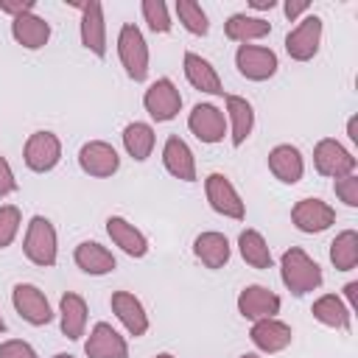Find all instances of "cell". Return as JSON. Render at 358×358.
<instances>
[{
  "label": "cell",
  "mask_w": 358,
  "mask_h": 358,
  "mask_svg": "<svg viewBox=\"0 0 358 358\" xmlns=\"http://www.w3.org/2000/svg\"><path fill=\"white\" fill-rule=\"evenodd\" d=\"M143 17L148 22V28L154 34H168L171 31V17H168V6L162 0H143Z\"/></svg>",
  "instance_id": "836d02e7"
},
{
  "label": "cell",
  "mask_w": 358,
  "mask_h": 358,
  "mask_svg": "<svg viewBox=\"0 0 358 358\" xmlns=\"http://www.w3.org/2000/svg\"><path fill=\"white\" fill-rule=\"evenodd\" d=\"M11 302H14V310L34 327H42L53 319V310H50V302H48L45 291H39L31 282H17L14 291H11Z\"/></svg>",
  "instance_id": "30bf717a"
},
{
  "label": "cell",
  "mask_w": 358,
  "mask_h": 358,
  "mask_svg": "<svg viewBox=\"0 0 358 358\" xmlns=\"http://www.w3.org/2000/svg\"><path fill=\"white\" fill-rule=\"evenodd\" d=\"M291 221L299 232L316 235V232H324L336 221V210L322 199H299L291 207Z\"/></svg>",
  "instance_id": "7c38bea8"
},
{
  "label": "cell",
  "mask_w": 358,
  "mask_h": 358,
  "mask_svg": "<svg viewBox=\"0 0 358 358\" xmlns=\"http://www.w3.org/2000/svg\"><path fill=\"white\" fill-rule=\"evenodd\" d=\"M268 171L282 182V185H296L305 173V159L296 145L280 143L268 151Z\"/></svg>",
  "instance_id": "d6986e66"
},
{
  "label": "cell",
  "mask_w": 358,
  "mask_h": 358,
  "mask_svg": "<svg viewBox=\"0 0 358 358\" xmlns=\"http://www.w3.org/2000/svg\"><path fill=\"white\" fill-rule=\"evenodd\" d=\"M109 305H112L115 316L123 322V327L129 330V336L137 338V336H145V333H148V313H145L143 302H140L134 294H129V291H115L112 299H109Z\"/></svg>",
  "instance_id": "ffe728a7"
},
{
  "label": "cell",
  "mask_w": 358,
  "mask_h": 358,
  "mask_svg": "<svg viewBox=\"0 0 358 358\" xmlns=\"http://www.w3.org/2000/svg\"><path fill=\"white\" fill-rule=\"evenodd\" d=\"M313 165L322 176H330V179H341L347 173H355V157L333 137H324L316 143L313 148Z\"/></svg>",
  "instance_id": "8992f818"
},
{
  "label": "cell",
  "mask_w": 358,
  "mask_h": 358,
  "mask_svg": "<svg viewBox=\"0 0 358 358\" xmlns=\"http://www.w3.org/2000/svg\"><path fill=\"white\" fill-rule=\"evenodd\" d=\"M187 129L201 140V143H221L227 134V117L218 106L213 103H196L187 115Z\"/></svg>",
  "instance_id": "5bb4252c"
},
{
  "label": "cell",
  "mask_w": 358,
  "mask_h": 358,
  "mask_svg": "<svg viewBox=\"0 0 358 358\" xmlns=\"http://www.w3.org/2000/svg\"><path fill=\"white\" fill-rule=\"evenodd\" d=\"M241 358H260V355H257V352H243Z\"/></svg>",
  "instance_id": "f6af8a7d"
},
{
  "label": "cell",
  "mask_w": 358,
  "mask_h": 358,
  "mask_svg": "<svg viewBox=\"0 0 358 358\" xmlns=\"http://www.w3.org/2000/svg\"><path fill=\"white\" fill-rule=\"evenodd\" d=\"M106 232L115 246H120L129 257H145L148 255V238L123 215H109L106 218Z\"/></svg>",
  "instance_id": "44dd1931"
},
{
  "label": "cell",
  "mask_w": 358,
  "mask_h": 358,
  "mask_svg": "<svg viewBox=\"0 0 358 358\" xmlns=\"http://www.w3.org/2000/svg\"><path fill=\"white\" fill-rule=\"evenodd\" d=\"M3 330H6V322H3V316H0V333H3Z\"/></svg>",
  "instance_id": "7dc6e473"
},
{
  "label": "cell",
  "mask_w": 358,
  "mask_h": 358,
  "mask_svg": "<svg viewBox=\"0 0 358 358\" xmlns=\"http://www.w3.org/2000/svg\"><path fill=\"white\" fill-rule=\"evenodd\" d=\"M59 319H62V333L70 338V341H78L84 336V327H87V302L81 294H62L59 299Z\"/></svg>",
  "instance_id": "d4e9b609"
},
{
  "label": "cell",
  "mask_w": 358,
  "mask_h": 358,
  "mask_svg": "<svg viewBox=\"0 0 358 358\" xmlns=\"http://www.w3.org/2000/svg\"><path fill=\"white\" fill-rule=\"evenodd\" d=\"M224 103H227V120H229V129H232V145L238 148V145L246 143V137L255 129V109L241 95H227Z\"/></svg>",
  "instance_id": "484cf974"
},
{
  "label": "cell",
  "mask_w": 358,
  "mask_h": 358,
  "mask_svg": "<svg viewBox=\"0 0 358 358\" xmlns=\"http://www.w3.org/2000/svg\"><path fill=\"white\" fill-rule=\"evenodd\" d=\"M204 193H207L210 207H213L218 215H224V218H235V221H241V218L246 215L243 199L238 196L235 185H232L224 173H218V171L210 173V176L204 179Z\"/></svg>",
  "instance_id": "52a82bcc"
},
{
  "label": "cell",
  "mask_w": 358,
  "mask_h": 358,
  "mask_svg": "<svg viewBox=\"0 0 358 358\" xmlns=\"http://www.w3.org/2000/svg\"><path fill=\"white\" fill-rule=\"evenodd\" d=\"M193 255L207 268H221V266L229 263V241H227V235L213 232V229L210 232H201L193 241Z\"/></svg>",
  "instance_id": "83f0119b"
},
{
  "label": "cell",
  "mask_w": 358,
  "mask_h": 358,
  "mask_svg": "<svg viewBox=\"0 0 358 358\" xmlns=\"http://www.w3.org/2000/svg\"><path fill=\"white\" fill-rule=\"evenodd\" d=\"M154 358H173L171 352H159V355H154Z\"/></svg>",
  "instance_id": "bcb514c9"
},
{
  "label": "cell",
  "mask_w": 358,
  "mask_h": 358,
  "mask_svg": "<svg viewBox=\"0 0 358 358\" xmlns=\"http://www.w3.org/2000/svg\"><path fill=\"white\" fill-rule=\"evenodd\" d=\"M238 313L249 322L274 319L280 313V296L266 285H246L238 294Z\"/></svg>",
  "instance_id": "4fadbf2b"
},
{
  "label": "cell",
  "mask_w": 358,
  "mask_h": 358,
  "mask_svg": "<svg viewBox=\"0 0 358 358\" xmlns=\"http://www.w3.org/2000/svg\"><path fill=\"white\" fill-rule=\"evenodd\" d=\"M81 45L98 59L106 56V22H103V6L98 0L81 3Z\"/></svg>",
  "instance_id": "9a60e30c"
},
{
  "label": "cell",
  "mask_w": 358,
  "mask_h": 358,
  "mask_svg": "<svg viewBox=\"0 0 358 358\" xmlns=\"http://www.w3.org/2000/svg\"><path fill=\"white\" fill-rule=\"evenodd\" d=\"M224 34L227 39L232 42H241V45H249L255 39H263L271 34V22H266L263 17H252V14H232L227 22H224Z\"/></svg>",
  "instance_id": "4316f807"
},
{
  "label": "cell",
  "mask_w": 358,
  "mask_h": 358,
  "mask_svg": "<svg viewBox=\"0 0 358 358\" xmlns=\"http://www.w3.org/2000/svg\"><path fill=\"white\" fill-rule=\"evenodd\" d=\"M53 358H76V355H70V352H56Z\"/></svg>",
  "instance_id": "ee69618b"
},
{
  "label": "cell",
  "mask_w": 358,
  "mask_h": 358,
  "mask_svg": "<svg viewBox=\"0 0 358 358\" xmlns=\"http://www.w3.org/2000/svg\"><path fill=\"white\" fill-rule=\"evenodd\" d=\"M0 358H39L36 350L22 338H8L0 344Z\"/></svg>",
  "instance_id": "8d00e7d4"
},
{
  "label": "cell",
  "mask_w": 358,
  "mask_h": 358,
  "mask_svg": "<svg viewBox=\"0 0 358 358\" xmlns=\"http://www.w3.org/2000/svg\"><path fill=\"white\" fill-rule=\"evenodd\" d=\"M330 263L338 271H352L358 266V232L355 229H344L336 235V241L330 243Z\"/></svg>",
  "instance_id": "1f68e13d"
},
{
  "label": "cell",
  "mask_w": 358,
  "mask_h": 358,
  "mask_svg": "<svg viewBox=\"0 0 358 358\" xmlns=\"http://www.w3.org/2000/svg\"><path fill=\"white\" fill-rule=\"evenodd\" d=\"M249 338H252V344H255L260 352L274 355V352H280V350H285V347L291 344L294 330H291V324H285V322H280V319L274 316V319L252 322Z\"/></svg>",
  "instance_id": "e0dca14e"
},
{
  "label": "cell",
  "mask_w": 358,
  "mask_h": 358,
  "mask_svg": "<svg viewBox=\"0 0 358 358\" xmlns=\"http://www.w3.org/2000/svg\"><path fill=\"white\" fill-rule=\"evenodd\" d=\"M249 6L257 8V11H271L277 3H274V0H249Z\"/></svg>",
  "instance_id": "7bdbcfd3"
},
{
  "label": "cell",
  "mask_w": 358,
  "mask_h": 358,
  "mask_svg": "<svg viewBox=\"0 0 358 358\" xmlns=\"http://www.w3.org/2000/svg\"><path fill=\"white\" fill-rule=\"evenodd\" d=\"M73 260H76V266H78L84 274H92V277L109 274V271L117 266L115 255H112L106 246L95 243V241H81V243L76 246V252H73Z\"/></svg>",
  "instance_id": "603a6c76"
},
{
  "label": "cell",
  "mask_w": 358,
  "mask_h": 358,
  "mask_svg": "<svg viewBox=\"0 0 358 358\" xmlns=\"http://www.w3.org/2000/svg\"><path fill=\"white\" fill-rule=\"evenodd\" d=\"M143 106H145V112H148L157 123H168V120H173V117L179 115V109H182V95H179V90H176V84H173L171 78H157V81L145 90Z\"/></svg>",
  "instance_id": "9c48e42d"
},
{
  "label": "cell",
  "mask_w": 358,
  "mask_h": 358,
  "mask_svg": "<svg viewBox=\"0 0 358 358\" xmlns=\"http://www.w3.org/2000/svg\"><path fill=\"white\" fill-rule=\"evenodd\" d=\"M84 352L87 358H126L129 344L109 322H98L90 330V338L84 341Z\"/></svg>",
  "instance_id": "2e32d148"
},
{
  "label": "cell",
  "mask_w": 358,
  "mask_h": 358,
  "mask_svg": "<svg viewBox=\"0 0 358 358\" xmlns=\"http://www.w3.org/2000/svg\"><path fill=\"white\" fill-rule=\"evenodd\" d=\"M22 159L25 165L34 171V173H48L59 165L62 159V143L53 131H34L28 140H25V148H22Z\"/></svg>",
  "instance_id": "5b68a950"
},
{
  "label": "cell",
  "mask_w": 358,
  "mask_h": 358,
  "mask_svg": "<svg viewBox=\"0 0 358 358\" xmlns=\"http://www.w3.org/2000/svg\"><path fill=\"white\" fill-rule=\"evenodd\" d=\"M154 143H157L154 129H151L148 123H143V120H134V123H129V126L123 129V148H126V154H129L131 159H137V162H143V159L151 157Z\"/></svg>",
  "instance_id": "f1b7e54d"
},
{
  "label": "cell",
  "mask_w": 358,
  "mask_h": 358,
  "mask_svg": "<svg viewBox=\"0 0 358 358\" xmlns=\"http://www.w3.org/2000/svg\"><path fill=\"white\" fill-rule=\"evenodd\" d=\"M117 56L120 64L126 67V76L131 81H145L148 76V45L143 31L134 22H126L117 34Z\"/></svg>",
  "instance_id": "3957f363"
},
{
  "label": "cell",
  "mask_w": 358,
  "mask_h": 358,
  "mask_svg": "<svg viewBox=\"0 0 358 358\" xmlns=\"http://www.w3.org/2000/svg\"><path fill=\"white\" fill-rule=\"evenodd\" d=\"M22 252L34 266H56L59 257V241H56V229L45 215H34L28 221L25 229V241H22Z\"/></svg>",
  "instance_id": "7a4b0ae2"
},
{
  "label": "cell",
  "mask_w": 358,
  "mask_h": 358,
  "mask_svg": "<svg viewBox=\"0 0 358 358\" xmlns=\"http://www.w3.org/2000/svg\"><path fill=\"white\" fill-rule=\"evenodd\" d=\"M78 165L84 173H90L95 179H106V176L117 173L120 157H117L115 145H109L106 140H90L78 151Z\"/></svg>",
  "instance_id": "8fae6325"
},
{
  "label": "cell",
  "mask_w": 358,
  "mask_h": 358,
  "mask_svg": "<svg viewBox=\"0 0 358 358\" xmlns=\"http://www.w3.org/2000/svg\"><path fill=\"white\" fill-rule=\"evenodd\" d=\"M238 249H241V257L252 266V268H271L274 257H271V249L266 243V238L257 232V229H243L238 235Z\"/></svg>",
  "instance_id": "4dcf8cb0"
},
{
  "label": "cell",
  "mask_w": 358,
  "mask_h": 358,
  "mask_svg": "<svg viewBox=\"0 0 358 358\" xmlns=\"http://www.w3.org/2000/svg\"><path fill=\"white\" fill-rule=\"evenodd\" d=\"M282 11H285L288 20H296V17H302V14L310 11V3H308V0H285Z\"/></svg>",
  "instance_id": "ab89813d"
},
{
  "label": "cell",
  "mask_w": 358,
  "mask_h": 358,
  "mask_svg": "<svg viewBox=\"0 0 358 358\" xmlns=\"http://www.w3.org/2000/svg\"><path fill=\"white\" fill-rule=\"evenodd\" d=\"M34 8H36V0H0V11L8 14L11 20L22 17V14H31Z\"/></svg>",
  "instance_id": "74e56055"
},
{
  "label": "cell",
  "mask_w": 358,
  "mask_h": 358,
  "mask_svg": "<svg viewBox=\"0 0 358 358\" xmlns=\"http://www.w3.org/2000/svg\"><path fill=\"white\" fill-rule=\"evenodd\" d=\"M11 36L17 39V45H22L28 50H39L50 39V25H48L45 17L31 11V14H22V17L11 20Z\"/></svg>",
  "instance_id": "7402d4cb"
},
{
  "label": "cell",
  "mask_w": 358,
  "mask_h": 358,
  "mask_svg": "<svg viewBox=\"0 0 358 358\" xmlns=\"http://www.w3.org/2000/svg\"><path fill=\"white\" fill-rule=\"evenodd\" d=\"M344 296H347V308H350V313H352V310L358 308V282H355V280L344 285Z\"/></svg>",
  "instance_id": "60d3db41"
},
{
  "label": "cell",
  "mask_w": 358,
  "mask_h": 358,
  "mask_svg": "<svg viewBox=\"0 0 358 358\" xmlns=\"http://www.w3.org/2000/svg\"><path fill=\"white\" fill-rule=\"evenodd\" d=\"M235 67L249 81H266V78H271L277 73L280 62H277V53L271 48H263V45H241L235 50Z\"/></svg>",
  "instance_id": "ba28073f"
},
{
  "label": "cell",
  "mask_w": 358,
  "mask_h": 358,
  "mask_svg": "<svg viewBox=\"0 0 358 358\" xmlns=\"http://www.w3.org/2000/svg\"><path fill=\"white\" fill-rule=\"evenodd\" d=\"M17 190V179H14V171L8 165L6 157H0V196H8Z\"/></svg>",
  "instance_id": "f35d334b"
},
{
  "label": "cell",
  "mask_w": 358,
  "mask_h": 358,
  "mask_svg": "<svg viewBox=\"0 0 358 358\" xmlns=\"http://www.w3.org/2000/svg\"><path fill=\"white\" fill-rule=\"evenodd\" d=\"M347 137H350L352 143H358V117H355V115L347 120Z\"/></svg>",
  "instance_id": "b9f144b4"
},
{
  "label": "cell",
  "mask_w": 358,
  "mask_h": 358,
  "mask_svg": "<svg viewBox=\"0 0 358 358\" xmlns=\"http://www.w3.org/2000/svg\"><path fill=\"white\" fill-rule=\"evenodd\" d=\"M20 224H22L20 207H14V204H3V207H0V249L11 246V241H14L17 232H20Z\"/></svg>",
  "instance_id": "e575fe53"
},
{
  "label": "cell",
  "mask_w": 358,
  "mask_h": 358,
  "mask_svg": "<svg viewBox=\"0 0 358 358\" xmlns=\"http://www.w3.org/2000/svg\"><path fill=\"white\" fill-rule=\"evenodd\" d=\"M185 78L190 81V87H196V90H201V92L224 95V84H221L215 67H213L204 56H199V53H193V50L185 53Z\"/></svg>",
  "instance_id": "cb8c5ba5"
},
{
  "label": "cell",
  "mask_w": 358,
  "mask_h": 358,
  "mask_svg": "<svg viewBox=\"0 0 358 358\" xmlns=\"http://www.w3.org/2000/svg\"><path fill=\"white\" fill-rule=\"evenodd\" d=\"M176 17H179V22L190 31V34H196V36H204L207 31H210V20H207V11L196 3V0H176Z\"/></svg>",
  "instance_id": "d6a6232c"
},
{
  "label": "cell",
  "mask_w": 358,
  "mask_h": 358,
  "mask_svg": "<svg viewBox=\"0 0 358 358\" xmlns=\"http://www.w3.org/2000/svg\"><path fill=\"white\" fill-rule=\"evenodd\" d=\"M280 277L285 282V288L294 294V296H305L310 291H316L322 285V268L319 263L299 246H291L282 252L280 257Z\"/></svg>",
  "instance_id": "6da1fadb"
},
{
  "label": "cell",
  "mask_w": 358,
  "mask_h": 358,
  "mask_svg": "<svg viewBox=\"0 0 358 358\" xmlns=\"http://www.w3.org/2000/svg\"><path fill=\"white\" fill-rule=\"evenodd\" d=\"M313 319L322 322L324 327H336V330H350V308L336 296V294H324L313 302L310 308Z\"/></svg>",
  "instance_id": "f546056e"
},
{
  "label": "cell",
  "mask_w": 358,
  "mask_h": 358,
  "mask_svg": "<svg viewBox=\"0 0 358 358\" xmlns=\"http://www.w3.org/2000/svg\"><path fill=\"white\" fill-rule=\"evenodd\" d=\"M333 190H336V196H338L347 207H358V176H355V173H347V176L336 179V182H333Z\"/></svg>",
  "instance_id": "d590c367"
},
{
  "label": "cell",
  "mask_w": 358,
  "mask_h": 358,
  "mask_svg": "<svg viewBox=\"0 0 358 358\" xmlns=\"http://www.w3.org/2000/svg\"><path fill=\"white\" fill-rule=\"evenodd\" d=\"M322 45V17L319 14H305L296 28L288 31L285 36V50L294 62H310L319 53Z\"/></svg>",
  "instance_id": "277c9868"
},
{
  "label": "cell",
  "mask_w": 358,
  "mask_h": 358,
  "mask_svg": "<svg viewBox=\"0 0 358 358\" xmlns=\"http://www.w3.org/2000/svg\"><path fill=\"white\" fill-rule=\"evenodd\" d=\"M162 165L171 176L182 179V182H196V159H193V151L190 145L179 137V134H171L162 145Z\"/></svg>",
  "instance_id": "ac0fdd59"
}]
</instances>
